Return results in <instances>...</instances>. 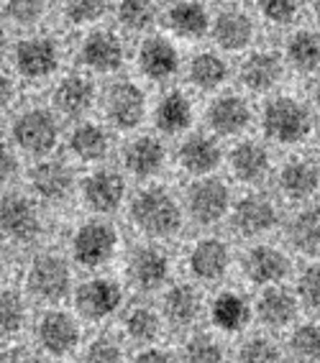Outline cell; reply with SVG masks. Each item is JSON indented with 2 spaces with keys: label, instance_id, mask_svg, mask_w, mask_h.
<instances>
[{
  "label": "cell",
  "instance_id": "obj_10",
  "mask_svg": "<svg viewBox=\"0 0 320 363\" xmlns=\"http://www.w3.org/2000/svg\"><path fill=\"white\" fill-rule=\"evenodd\" d=\"M118 243H121V238H118V230L111 223L87 220L72 233L70 251H72V259L82 269H103L105 264L113 261Z\"/></svg>",
  "mask_w": 320,
  "mask_h": 363
},
{
  "label": "cell",
  "instance_id": "obj_48",
  "mask_svg": "<svg viewBox=\"0 0 320 363\" xmlns=\"http://www.w3.org/2000/svg\"><path fill=\"white\" fill-rule=\"evenodd\" d=\"M18 156H16L13 146L6 141H0V184H8L18 177Z\"/></svg>",
  "mask_w": 320,
  "mask_h": 363
},
{
  "label": "cell",
  "instance_id": "obj_50",
  "mask_svg": "<svg viewBox=\"0 0 320 363\" xmlns=\"http://www.w3.org/2000/svg\"><path fill=\"white\" fill-rule=\"evenodd\" d=\"M172 353L170 350H164V348H159V345H154V343H149L144 350H138L136 353V361H141V363H151V361H172Z\"/></svg>",
  "mask_w": 320,
  "mask_h": 363
},
{
  "label": "cell",
  "instance_id": "obj_5",
  "mask_svg": "<svg viewBox=\"0 0 320 363\" xmlns=\"http://www.w3.org/2000/svg\"><path fill=\"white\" fill-rule=\"evenodd\" d=\"M256 33H259L256 16L238 3H223L221 11L210 16L208 36L223 54H243L256 44Z\"/></svg>",
  "mask_w": 320,
  "mask_h": 363
},
{
  "label": "cell",
  "instance_id": "obj_35",
  "mask_svg": "<svg viewBox=\"0 0 320 363\" xmlns=\"http://www.w3.org/2000/svg\"><path fill=\"white\" fill-rule=\"evenodd\" d=\"M254 318L248 299L238 292H221L210 302V320L221 333H241Z\"/></svg>",
  "mask_w": 320,
  "mask_h": 363
},
{
  "label": "cell",
  "instance_id": "obj_20",
  "mask_svg": "<svg viewBox=\"0 0 320 363\" xmlns=\"http://www.w3.org/2000/svg\"><path fill=\"white\" fill-rule=\"evenodd\" d=\"M277 223H280V213L275 200L267 195L251 192L233 205V228L243 238H262L275 230Z\"/></svg>",
  "mask_w": 320,
  "mask_h": 363
},
{
  "label": "cell",
  "instance_id": "obj_6",
  "mask_svg": "<svg viewBox=\"0 0 320 363\" xmlns=\"http://www.w3.org/2000/svg\"><path fill=\"white\" fill-rule=\"evenodd\" d=\"M105 121L118 130H133L144 123L149 113V98L146 90L136 79H113L100 95Z\"/></svg>",
  "mask_w": 320,
  "mask_h": 363
},
{
  "label": "cell",
  "instance_id": "obj_1",
  "mask_svg": "<svg viewBox=\"0 0 320 363\" xmlns=\"http://www.w3.org/2000/svg\"><path fill=\"white\" fill-rule=\"evenodd\" d=\"M11 65H13V74L21 77L23 82H46L52 79L65 62V49L62 41L54 33L46 31H28L26 36H21L11 46Z\"/></svg>",
  "mask_w": 320,
  "mask_h": 363
},
{
  "label": "cell",
  "instance_id": "obj_32",
  "mask_svg": "<svg viewBox=\"0 0 320 363\" xmlns=\"http://www.w3.org/2000/svg\"><path fill=\"white\" fill-rule=\"evenodd\" d=\"M256 318L262 320V325L272 328V330H280V328H287L297 318V299L294 294H289L287 289L272 284L264 286V292L256 299Z\"/></svg>",
  "mask_w": 320,
  "mask_h": 363
},
{
  "label": "cell",
  "instance_id": "obj_11",
  "mask_svg": "<svg viewBox=\"0 0 320 363\" xmlns=\"http://www.w3.org/2000/svg\"><path fill=\"white\" fill-rule=\"evenodd\" d=\"M238 82L246 92L254 95H267L275 92L287 74V65L282 59V52L277 49H259L251 46L243 52L241 65H238Z\"/></svg>",
  "mask_w": 320,
  "mask_h": 363
},
{
  "label": "cell",
  "instance_id": "obj_18",
  "mask_svg": "<svg viewBox=\"0 0 320 363\" xmlns=\"http://www.w3.org/2000/svg\"><path fill=\"white\" fill-rule=\"evenodd\" d=\"M126 192H128L126 179L113 169H98V172L87 174L79 184L82 202L98 215H113L116 210L123 208Z\"/></svg>",
  "mask_w": 320,
  "mask_h": 363
},
{
  "label": "cell",
  "instance_id": "obj_40",
  "mask_svg": "<svg viewBox=\"0 0 320 363\" xmlns=\"http://www.w3.org/2000/svg\"><path fill=\"white\" fill-rule=\"evenodd\" d=\"M26 325V302L16 289L0 286V340L16 337Z\"/></svg>",
  "mask_w": 320,
  "mask_h": 363
},
{
  "label": "cell",
  "instance_id": "obj_30",
  "mask_svg": "<svg viewBox=\"0 0 320 363\" xmlns=\"http://www.w3.org/2000/svg\"><path fill=\"white\" fill-rule=\"evenodd\" d=\"M280 189L282 195L294 202H305L318 192V164L305 156H294L280 169Z\"/></svg>",
  "mask_w": 320,
  "mask_h": 363
},
{
  "label": "cell",
  "instance_id": "obj_12",
  "mask_svg": "<svg viewBox=\"0 0 320 363\" xmlns=\"http://www.w3.org/2000/svg\"><path fill=\"white\" fill-rule=\"evenodd\" d=\"M187 213L189 218L200 225H216L226 215L231 213L233 197L226 182L216 179V177H197L195 184L187 187Z\"/></svg>",
  "mask_w": 320,
  "mask_h": 363
},
{
  "label": "cell",
  "instance_id": "obj_37",
  "mask_svg": "<svg viewBox=\"0 0 320 363\" xmlns=\"http://www.w3.org/2000/svg\"><path fill=\"white\" fill-rule=\"evenodd\" d=\"M52 8L54 0H0L3 21L23 31H36L49 18Z\"/></svg>",
  "mask_w": 320,
  "mask_h": 363
},
{
  "label": "cell",
  "instance_id": "obj_14",
  "mask_svg": "<svg viewBox=\"0 0 320 363\" xmlns=\"http://www.w3.org/2000/svg\"><path fill=\"white\" fill-rule=\"evenodd\" d=\"M41 233V213L36 202L21 192L0 197V235L11 243H31Z\"/></svg>",
  "mask_w": 320,
  "mask_h": 363
},
{
  "label": "cell",
  "instance_id": "obj_53",
  "mask_svg": "<svg viewBox=\"0 0 320 363\" xmlns=\"http://www.w3.org/2000/svg\"><path fill=\"white\" fill-rule=\"evenodd\" d=\"M218 3H238V0H218Z\"/></svg>",
  "mask_w": 320,
  "mask_h": 363
},
{
  "label": "cell",
  "instance_id": "obj_26",
  "mask_svg": "<svg viewBox=\"0 0 320 363\" xmlns=\"http://www.w3.org/2000/svg\"><path fill=\"white\" fill-rule=\"evenodd\" d=\"M28 184H31L33 195L39 197V200L54 205V202H65L67 197L72 195L75 177H72V169L67 167L65 162L46 159V162H39L31 169Z\"/></svg>",
  "mask_w": 320,
  "mask_h": 363
},
{
  "label": "cell",
  "instance_id": "obj_46",
  "mask_svg": "<svg viewBox=\"0 0 320 363\" xmlns=\"http://www.w3.org/2000/svg\"><path fill=\"white\" fill-rule=\"evenodd\" d=\"M297 297L302 299V305L307 310L318 312V299H320V281H318V266H307L302 277L297 279Z\"/></svg>",
  "mask_w": 320,
  "mask_h": 363
},
{
  "label": "cell",
  "instance_id": "obj_28",
  "mask_svg": "<svg viewBox=\"0 0 320 363\" xmlns=\"http://www.w3.org/2000/svg\"><path fill=\"white\" fill-rule=\"evenodd\" d=\"M167 164V149L157 136H136L133 141L126 143L123 149V167L128 174L136 179H151Z\"/></svg>",
  "mask_w": 320,
  "mask_h": 363
},
{
  "label": "cell",
  "instance_id": "obj_15",
  "mask_svg": "<svg viewBox=\"0 0 320 363\" xmlns=\"http://www.w3.org/2000/svg\"><path fill=\"white\" fill-rule=\"evenodd\" d=\"M205 123L216 136H241L254 123V108L241 92H221L205 108Z\"/></svg>",
  "mask_w": 320,
  "mask_h": 363
},
{
  "label": "cell",
  "instance_id": "obj_49",
  "mask_svg": "<svg viewBox=\"0 0 320 363\" xmlns=\"http://www.w3.org/2000/svg\"><path fill=\"white\" fill-rule=\"evenodd\" d=\"M18 100V82H16V74L0 69V113L13 108V103Z\"/></svg>",
  "mask_w": 320,
  "mask_h": 363
},
{
  "label": "cell",
  "instance_id": "obj_3",
  "mask_svg": "<svg viewBox=\"0 0 320 363\" xmlns=\"http://www.w3.org/2000/svg\"><path fill=\"white\" fill-rule=\"evenodd\" d=\"M131 223L149 238H172L182 228V208L167 187H144L131 200Z\"/></svg>",
  "mask_w": 320,
  "mask_h": 363
},
{
  "label": "cell",
  "instance_id": "obj_19",
  "mask_svg": "<svg viewBox=\"0 0 320 363\" xmlns=\"http://www.w3.org/2000/svg\"><path fill=\"white\" fill-rule=\"evenodd\" d=\"M128 279L138 292H157L170 284L172 259L159 246H138L128 259Z\"/></svg>",
  "mask_w": 320,
  "mask_h": 363
},
{
  "label": "cell",
  "instance_id": "obj_22",
  "mask_svg": "<svg viewBox=\"0 0 320 363\" xmlns=\"http://www.w3.org/2000/svg\"><path fill=\"white\" fill-rule=\"evenodd\" d=\"M187 269L197 281L203 284H216V281L226 279V274L231 269V248L226 240L208 235L200 238L195 246L189 248L187 256Z\"/></svg>",
  "mask_w": 320,
  "mask_h": 363
},
{
  "label": "cell",
  "instance_id": "obj_4",
  "mask_svg": "<svg viewBox=\"0 0 320 363\" xmlns=\"http://www.w3.org/2000/svg\"><path fill=\"white\" fill-rule=\"evenodd\" d=\"M126 59H128V46L118 28L100 23L85 28V36L77 46V62L87 74H118L126 67Z\"/></svg>",
  "mask_w": 320,
  "mask_h": 363
},
{
  "label": "cell",
  "instance_id": "obj_39",
  "mask_svg": "<svg viewBox=\"0 0 320 363\" xmlns=\"http://www.w3.org/2000/svg\"><path fill=\"white\" fill-rule=\"evenodd\" d=\"M289 246L305 256H318V210L305 208L287 225Z\"/></svg>",
  "mask_w": 320,
  "mask_h": 363
},
{
  "label": "cell",
  "instance_id": "obj_34",
  "mask_svg": "<svg viewBox=\"0 0 320 363\" xmlns=\"http://www.w3.org/2000/svg\"><path fill=\"white\" fill-rule=\"evenodd\" d=\"M113 16H116L118 31L144 36L154 31L159 23V3L157 0H116Z\"/></svg>",
  "mask_w": 320,
  "mask_h": 363
},
{
  "label": "cell",
  "instance_id": "obj_9",
  "mask_svg": "<svg viewBox=\"0 0 320 363\" xmlns=\"http://www.w3.org/2000/svg\"><path fill=\"white\" fill-rule=\"evenodd\" d=\"M26 289L33 299L54 305L67 299L72 289V272L62 256L57 253H39L36 259L28 264L26 272Z\"/></svg>",
  "mask_w": 320,
  "mask_h": 363
},
{
  "label": "cell",
  "instance_id": "obj_8",
  "mask_svg": "<svg viewBox=\"0 0 320 363\" xmlns=\"http://www.w3.org/2000/svg\"><path fill=\"white\" fill-rule=\"evenodd\" d=\"M13 143L21 151L31 156H46L59 143V121L57 113L49 108H26L13 118L11 125Z\"/></svg>",
  "mask_w": 320,
  "mask_h": 363
},
{
  "label": "cell",
  "instance_id": "obj_21",
  "mask_svg": "<svg viewBox=\"0 0 320 363\" xmlns=\"http://www.w3.org/2000/svg\"><path fill=\"white\" fill-rule=\"evenodd\" d=\"M36 340L49 356H70L79 345V325L70 312L49 310L36 323Z\"/></svg>",
  "mask_w": 320,
  "mask_h": 363
},
{
  "label": "cell",
  "instance_id": "obj_52",
  "mask_svg": "<svg viewBox=\"0 0 320 363\" xmlns=\"http://www.w3.org/2000/svg\"><path fill=\"white\" fill-rule=\"evenodd\" d=\"M0 358H11V361L21 358V361H28V350H26V348H3Z\"/></svg>",
  "mask_w": 320,
  "mask_h": 363
},
{
  "label": "cell",
  "instance_id": "obj_36",
  "mask_svg": "<svg viewBox=\"0 0 320 363\" xmlns=\"http://www.w3.org/2000/svg\"><path fill=\"white\" fill-rule=\"evenodd\" d=\"M164 318L175 328H192L203 312V299L192 284H175L164 294Z\"/></svg>",
  "mask_w": 320,
  "mask_h": 363
},
{
  "label": "cell",
  "instance_id": "obj_42",
  "mask_svg": "<svg viewBox=\"0 0 320 363\" xmlns=\"http://www.w3.org/2000/svg\"><path fill=\"white\" fill-rule=\"evenodd\" d=\"M305 0H254L256 21H264L269 26L287 28L294 26L302 13Z\"/></svg>",
  "mask_w": 320,
  "mask_h": 363
},
{
  "label": "cell",
  "instance_id": "obj_45",
  "mask_svg": "<svg viewBox=\"0 0 320 363\" xmlns=\"http://www.w3.org/2000/svg\"><path fill=\"white\" fill-rule=\"evenodd\" d=\"M238 358L241 361H280V345L267 335H254L243 340V345L238 348Z\"/></svg>",
  "mask_w": 320,
  "mask_h": 363
},
{
  "label": "cell",
  "instance_id": "obj_29",
  "mask_svg": "<svg viewBox=\"0 0 320 363\" xmlns=\"http://www.w3.org/2000/svg\"><path fill=\"white\" fill-rule=\"evenodd\" d=\"M231 174L243 184H259L269 177L272 169V156H269L267 146L259 141H241L236 143L233 151L228 156Z\"/></svg>",
  "mask_w": 320,
  "mask_h": 363
},
{
  "label": "cell",
  "instance_id": "obj_17",
  "mask_svg": "<svg viewBox=\"0 0 320 363\" xmlns=\"http://www.w3.org/2000/svg\"><path fill=\"white\" fill-rule=\"evenodd\" d=\"M75 305L85 320L103 323L123 305V286L111 277H95V279L79 284V289L75 292Z\"/></svg>",
  "mask_w": 320,
  "mask_h": 363
},
{
  "label": "cell",
  "instance_id": "obj_13",
  "mask_svg": "<svg viewBox=\"0 0 320 363\" xmlns=\"http://www.w3.org/2000/svg\"><path fill=\"white\" fill-rule=\"evenodd\" d=\"M210 16L213 11L205 0H172L159 11L164 33L175 41H203L210 31Z\"/></svg>",
  "mask_w": 320,
  "mask_h": 363
},
{
  "label": "cell",
  "instance_id": "obj_33",
  "mask_svg": "<svg viewBox=\"0 0 320 363\" xmlns=\"http://www.w3.org/2000/svg\"><path fill=\"white\" fill-rule=\"evenodd\" d=\"M113 138L108 128L100 123H79L77 128L67 138V149L72 151L75 159L85 164L103 162L105 156L111 154Z\"/></svg>",
  "mask_w": 320,
  "mask_h": 363
},
{
  "label": "cell",
  "instance_id": "obj_7",
  "mask_svg": "<svg viewBox=\"0 0 320 363\" xmlns=\"http://www.w3.org/2000/svg\"><path fill=\"white\" fill-rule=\"evenodd\" d=\"M133 59L141 77L157 84L172 82L182 72V54L177 49V41L167 33H144Z\"/></svg>",
  "mask_w": 320,
  "mask_h": 363
},
{
  "label": "cell",
  "instance_id": "obj_27",
  "mask_svg": "<svg viewBox=\"0 0 320 363\" xmlns=\"http://www.w3.org/2000/svg\"><path fill=\"white\" fill-rule=\"evenodd\" d=\"M177 162L184 174L208 177L221 164V146L210 133H189L177 151Z\"/></svg>",
  "mask_w": 320,
  "mask_h": 363
},
{
  "label": "cell",
  "instance_id": "obj_38",
  "mask_svg": "<svg viewBox=\"0 0 320 363\" xmlns=\"http://www.w3.org/2000/svg\"><path fill=\"white\" fill-rule=\"evenodd\" d=\"M57 8L67 26L92 28L111 13V0H57Z\"/></svg>",
  "mask_w": 320,
  "mask_h": 363
},
{
  "label": "cell",
  "instance_id": "obj_16",
  "mask_svg": "<svg viewBox=\"0 0 320 363\" xmlns=\"http://www.w3.org/2000/svg\"><path fill=\"white\" fill-rule=\"evenodd\" d=\"M98 100V84L92 74L82 72H70L54 82L52 87V108L54 113L65 118H82L92 111Z\"/></svg>",
  "mask_w": 320,
  "mask_h": 363
},
{
  "label": "cell",
  "instance_id": "obj_24",
  "mask_svg": "<svg viewBox=\"0 0 320 363\" xmlns=\"http://www.w3.org/2000/svg\"><path fill=\"white\" fill-rule=\"evenodd\" d=\"M187 82L197 92H218L231 79V65L218 49H200L187 62H182Z\"/></svg>",
  "mask_w": 320,
  "mask_h": 363
},
{
  "label": "cell",
  "instance_id": "obj_43",
  "mask_svg": "<svg viewBox=\"0 0 320 363\" xmlns=\"http://www.w3.org/2000/svg\"><path fill=\"white\" fill-rule=\"evenodd\" d=\"M184 358L197 363H213L223 361V345L208 333H197L184 343Z\"/></svg>",
  "mask_w": 320,
  "mask_h": 363
},
{
  "label": "cell",
  "instance_id": "obj_44",
  "mask_svg": "<svg viewBox=\"0 0 320 363\" xmlns=\"http://www.w3.org/2000/svg\"><path fill=\"white\" fill-rule=\"evenodd\" d=\"M289 350L300 361H315L320 350V333L315 325H300L289 337Z\"/></svg>",
  "mask_w": 320,
  "mask_h": 363
},
{
  "label": "cell",
  "instance_id": "obj_31",
  "mask_svg": "<svg viewBox=\"0 0 320 363\" xmlns=\"http://www.w3.org/2000/svg\"><path fill=\"white\" fill-rule=\"evenodd\" d=\"M282 59L287 69L297 74H315L318 72V31L310 26H297L289 31L282 49Z\"/></svg>",
  "mask_w": 320,
  "mask_h": 363
},
{
  "label": "cell",
  "instance_id": "obj_23",
  "mask_svg": "<svg viewBox=\"0 0 320 363\" xmlns=\"http://www.w3.org/2000/svg\"><path fill=\"white\" fill-rule=\"evenodd\" d=\"M289 259L287 253L269 243H259V246L248 248L243 256V274L246 279L256 286H272L280 284L289 277Z\"/></svg>",
  "mask_w": 320,
  "mask_h": 363
},
{
  "label": "cell",
  "instance_id": "obj_25",
  "mask_svg": "<svg viewBox=\"0 0 320 363\" xmlns=\"http://www.w3.org/2000/svg\"><path fill=\"white\" fill-rule=\"evenodd\" d=\"M195 121V103L189 98V92L180 87H170L159 95L154 105V123L167 136H180L192 125Z\"/></svg>",
  "mask_w": 320,
  "mask_h": 363
},
{
  "label": "cell",
  "instance_id": "obj_2",
  "mask_svg": "<svg viewBox=\"0 0 320 363\" xmlns=\"http://www.w3.org/2000/svg\"><path fill=\"white\" fill-rule=\"evenodd\" d=\"M262 130L272 143L297 146L313 130V108L297 95L277 92L262 108Z\"/></svg>",
  "mask_w": 320,
  "mask_h": 363
},
{
  "label": "cell",
  "instance_id": "obj_51",
  "mask_svg": "<svg viewBox=\"0 0 320 363\" xmlns=\"http://www.w3.org/2000/svg\"><path fill=\"white\" fill-rule=\"evenodd\" d=\"M11 46H13V39H11V31H8V23L0 18V65L8 59L11 54Z\"/></svg>",
  "mask_w": 320,
  "mask_h": 363
},
{
  "label": "cell",
  "instance_id": "obj_41",
  "mask_svg": "<svg viewBox=\"0 0 320 363\" xmlns=\"http://www.w3.org/2000/svg\"><path fill=\"white\" fill-rule=\"evenodd\" d=\"M123 330L138 345L157 343L162 333V318L151 307H133L123 320Z\"/></svg>",
  "mask_w": 320,
  "mask_h": 363
},
{
  "label": "cell",
  "instance_id": "obj_47",
  "mask_svg": "<svg viewBox=\"0 0 320 363\" xmlns=\"http://www.w3.org/2000/svg\"><path fill=\"white\" fill-rule=\"evenodd\" d=\"M121 345L111 337H95L90 345L85 348V358L87 361H103V363H111V361H121Z\"/></svg>",
  "mask_w": 320,
  "mask_h": 363
}]
</instances>
